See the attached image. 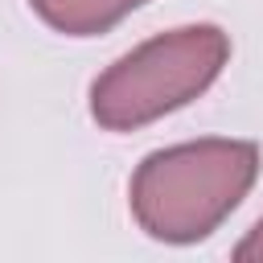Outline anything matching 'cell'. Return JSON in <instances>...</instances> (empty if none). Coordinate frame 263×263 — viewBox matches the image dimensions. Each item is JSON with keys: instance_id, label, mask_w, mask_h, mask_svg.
<instances>
[{"instance_id": "6da1fadb", "label": "cell", "mask_w": 263, "mask_h": 263, "mask_svg": "<svg viewBox=\"0 0 263 263\" xmlns=\"http://www.w3.org/2000/svg\"><path fill=\"white\" fill-rule=\"evenodd\" d=\"M259 173L255 144L197 140L152 152L132 181V210L152 238H205L251 189Z\"/></svg>"}, {"instance_id": "7a4b0ae2", "label": "cell", "mask_w": 263, "mask_h": 263, "mask_svg": "<svg viewBox=\"0 0 263 263\" xmlns=\"http://www.w3.org/2000/svg\"><path fill=\"white\" fill-rule=\"evenodd\" d=\"M226 53H230V41L214 25H189V29L152 37L127 58H119L95 82L90 111L111 132L152 123L164 111L201 95L218 78Z\"/></svg>"}, {"instance_id": "3957f363", "label": "cell", "mask_w": 263, "mask_h": 263, "mask_svg": "<svg viewBox=\"0 0 263 263\" xmlns=\"http://www.w3.org/2000/svg\"><path fill=\"white\" fill-rule=\"evenodd\" d=\"M140 4L144 0H33L41 21L62 29V33H70V37L103 33V29H111L119 16H127Z\"/></svg>"}, {"instance_id": "277c9868", "label": "cell", "mask_w": 263, "mask_h": 263, "mask_svg": "<svg viewBox=\"0 0 263 263\" xmlns=\"http://www.w3.org/2000/svg\"><path fill=\"white\" fill-rule=\"evenodd\" d=\"M234 259H242V263H263V218H259V226H255V230L238 242Z\"/></svg>"}]
</instances>
